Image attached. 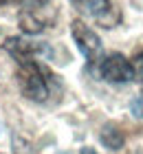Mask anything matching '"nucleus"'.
I'll list each match as a JSON object with an SVG mask.
<instances>
[{
  "mask_svg": "<svg viewBox=\"0 0 143 154\" xmlns=\"http://www.w3.org/2000/svg\"><path fill=\"white\" fill-rule=\"evenodd\" d=\"M70 2L75 5V9L79 13H84V16L90 18V20H95L97 24L106 26V29L117 26L119 20H121L119 9L110 0H70Z\"/></svg>",
  "mask_w": 143,
  "mask_h": 154,
  "instance_id": "nucleus-3",
  "label": "nucleus"
},
{
  "mask_svg": "<svg viewBox=\"0 0 143 154\" xmlns=\"http://www.w3.org/2000/svg\"><path fill=\"white\" fill-rule=\"evenodd\" d=\"M79 154H97L95 150H92V148H82V152Z\"/></svg>",
  "mask_w": 143,
  "mask_h": 154,
  "instance_id": "nucleus-10",
  "label": "nucleus"
},
{
  "mask_svg": "<svg viewBox=\"0 0 143 154\" xmlns=\"http://www.w3.org/2000/svg\"><path fill=\"white\" fill-rule=\"evenodd\" d=\"M55 9L46 0H31L26 7H22L18 16V22H20V29L29 35H35V33H42L44 29H48L53 22H55Z\"/></svg>",
  "mask_w": 143,
  "mask_h": 154,
  "instance_id": "nucleus-2",
  "label": "nucleus"
},
{
  "mask_svg": "<svg viewBox=\"0 0 143 154\" xmlns=\"http://www.w3.org/2000/svg\"><path fill=\"white\" fill-rule=\"evenodd\" d=\"M18 86L22 90V95L31 101H46L51 95L53 86V75L46 71V66H42L38 60L20 62L18 68Z\"/></svg>",
  "mask_w": 143,
  "mask_h": 154,
  "instance_id": "nucleus-1",
  "label": "nucleus"
},
{
  "mask_svg": "<svg viewBox=\"0 0 143 154\" xmlns=\"http://www.w3.org/2000/svg\"><path fill=\"white\" fill-rule=\"evenodd\" d=\"M99 75L110 84H128L134 79L132 62L121 53H110L99 62Z\"/></svg>",
  "mask_w": 143,
  "mask_h": 154,
  "instance_id": "nucleus-4",
  "label": "nucleus"
},
{
  "mask_svg": "<svg viewBox=\"0 0 143 154\" xmlns=\"http://www.w3.org/2000/svg\"><path fill=\"white\" fill-rule=\"evenodd\" d=\"M70 33H73V40H75L77 48H79V53L86 60L92 62V60L99 57V53H101V40H99V35L86 22L73 20L70 22Z\"/></svg>",
  "mask_w": 143,
  "mask_h": 154,
  "instance_id": "nucleus-5",
  "label": "nucleus"
},
{
  "mask_svg": "<svg viewBox=\"0 0 143 154\" xmlns=\"http://www.w3.org/2000/svg\"><path fill=\"white\" fill-rule=\"evenodd\" d=\"M99 141H101L104 148H108V150L114 152V150H121V148H123L126 134H123V130H121L117 123L108 121L101 130H99Z\"/></svg>",
  "mask_w": 143,
  "mask_h": 154,
  "instance_id": "nucleus-7",
  "label": "nucleus"
},
{
  "mask_svg": "<svg viewBox=\"0 0 143 154\" xmlns=\"http://www.w3.org/2000/svg\"><path fill=\"white\" fill-rule=\"evenodd\" d=\"M132 71H134V77L143 82V51L134 55V62H132Z\"/></svg>",
  "mask_w": 143,
  "mask_h": 154,
  "instance_id": "nucleus-8",
  "label": "nucleus"
},
{
  "mask_svg": "<svg viewBox=\"0 0 143 154\" xmlns=\"http://www.w3.org/2000/svg\"><path fill=\"white\" fill-rule=\"evenodd\" d=\"M130 110H132V115H134V117L143 119V95H139L137 99L130 103Z\"/></svg>",
  "mask_w": 143,
  "mask_h": 154,
  "instance_id": "nucleus-9",
  "label": "nucleus"
},
{
  "mask_svg": "<svg viewBox=\"0 0 143 154\" xmlns=\"http://www.w3.org/2000/svg\"><path fill=\"white\" fill-rule=\"evenodd\" d=\"M7 51H9L18 62H29V60H35L40 53L46 51L44 44L40 42H31V40H24V38H9L5 42Z\"/></svg>",
  "mask_w": 143,
  "mask_h": 154,
  "instance_id": "nucleus-6",
  "label": "nucleus"
},
{
  "mask_svg": "<svg viewBox=\"0 0 143 154\" xmlns=\"http://www.w3.org/2000/svg\"><path fill=\"white\" fill-rule=\"evenodd\" d=\"M11 2H16V0H0V7H5V5H11Z\"/></svg>",
  "mask_w": 143,
  "mask_h": 154,
  "instance_id": "nucleus-11",
  "label": "nucleus"
}]
</instances>
